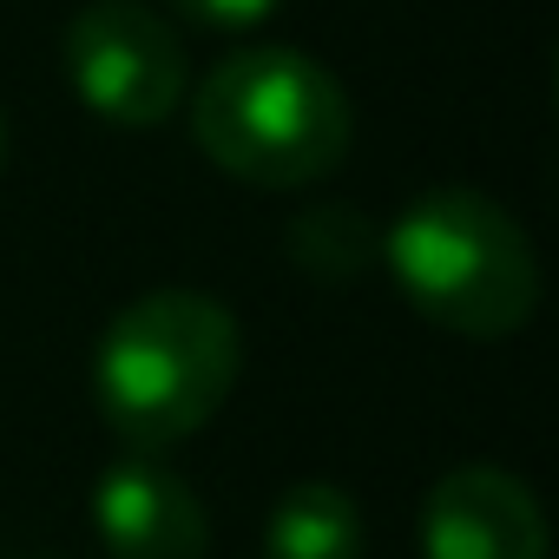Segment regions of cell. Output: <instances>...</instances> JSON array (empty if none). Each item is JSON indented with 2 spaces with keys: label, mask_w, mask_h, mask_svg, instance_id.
<instances>
[{
  "label": "cell",
  "mask_w": 559,
  "mask_h": 559,
  "mask_svg": "<svg viewBox=\"0 0 559 559\" xmlns=\"http://www.w3.org/2000/svg\"><path fill=\"white\" fill-rule=\"evenodd\" d=\"M243 376V330L204 290L132 297L93 349V402L126 454L191 441Z\"/></svg>",
  "instance_id": "6da1fadb"
},
{
  "label": "cell",
  "mask_w": 559,
  "mask_h": 559,
  "mask_svg": "<svg viewBox=\"0 0 559 559\" xmlns=\"http://www.w3.org/2000/svg\"><path fill=\"white\" fill-rule=\"evenodd\" d=\"M198 152L250 191L323 185L356 145L343 80L297 47H243L191 93Z\"/></svg>",
  "instance_id": "7a4b0ae2"
},
{
  "label": "cell",
  "mask_w": 559,
  "mask_h": 559,
  "mask_svg": "<svg viewBox=\"0 0 559 559\" xmlns=\"http://www.w3.org/2000/svg\"><path fill=\"white\" fill-rule=\"evenodd\" d=\"M382 270L408 310L467 343H500L539 310V257L507 204L474 185H435L382 230Z\"/></svg>",
  "instance_id": "3957f363"
},
{
  "label": "cell",
  "mask_w": 559,
  "mask_h": 559,
  "mask_svg": "<svg viewBox=\"0 0 559 559\" xmlns=\"http://www.w3.org/2000/svg\"><path fill=\"white\" fill-rule=\"evenodd\" d=\"M60 60H67L73 99L119 132L165 126L191 93L185 40L171 34V21H158L139 0H93V8H80L67 21Z\"/></svg>",
  "instance_id": "277c9868"
},
{
  "label": "cell",
  "mask_w": 559,
  "mask_h": 559,
  "mask_svg": "<svg viewBox=\"0 0 559 559\" xmlns=\"http://www.w3.org/2000/svg\"><path fill=\"white\" fill-rule=\"evenodd\" d=\"M421 559H552V533L520 474L474 461L428 487Z\"/></svg>",
  "instance_id": "5b68a950"
},
{
  "label": "cell",
  "mask_w": 559,
  "mask_h": 559,
  "mask_svg": "<svg viewBox=\"0 0 559 559\" xmlns=\"http://www.w3.org/2000/svg\"><path fill=\"white\" fill-rule=\"evenodd\" d=\"M93 526L112 559H204L211 513L158 454H119L93 487Z\"/></svg>",
  "instance_id": "8992f818"
},
{
  "label": "cell",
  "mask_w": 559,
  "mask_h": 559,
  "mask_svg": "<svg viewBox=\"0 0 559 559\" xmlns=\"http://www.w3.org/2000/svg\"><path fill=\"white\" fill-rule=\"evenodd\" d=\"M263 559H362V513L336 480H297L263 520Z\"/></svg>",
  "instance_id": "52a82bcc"
},
{
  "label": "cell",
  "mask_w": 559,
  "mask_h": 559,
  "mask_svg": "<svg viewBox=\"0 0 559 559\" xmlns=\"http://www.w3.org/2000/svg\"><path fill=\"white\" fill-rule=\"evenodd\" d=\"M290 263L317 284H356L382 263V230L349 204H310L290 224Z\"/></svg>",
  "instance_id": "ba28073f"
},
{
  "label": "cell",
  "mask_w": 559,
  "mask_h": 559,
  "mask_svg": "<svg viewBox=\"0 0 559 559\" xmlns=\"http://www.w3.org/2000/svg\"><path fill=\"white\" fill-rule=\"evenodd\" d=\"M178 21L204 27V34H257L263 21H276L284 0H171Z\"/></svg>",
  "instance_id": "9c48e42d"
},
{
  "label": "cell",
  "mask_w": 559,
  "mask_h": 559,
  "mask_svg": "<svg viewBox=\"0 0 559 559\" xmlns=\"http://www.w3.org/2000/svg\"><path fill=\"white\" fill-rule=\"evenodd\" d=\"M0 165H8V119H0Z\"/></svg>",
  "instance_id": "30bf717a"
}]
</instances>
